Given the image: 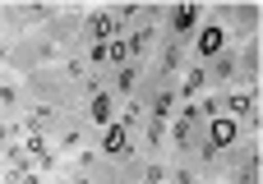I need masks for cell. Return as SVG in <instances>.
I'll return each instance as SVG.
<instances>
[{
  "label": "cell",
  "instance_id": "obj_1",
  "mask_svg": "<svg viewBox=\"0 0 263 184\" xmlns=\"http://www.w3.org/2000/svg\"><path fill=\"white\" fill-rule=\"evenodd\" d=\"M14 161H18V166H28V161H37V166H51V152H46V138H28L23 148H14Z\"/></svg>",
  "mask_w": 263,
  "mask_h": 184
},
{
  "label": "cell",
  "instance_id": "obj_3",
  "mask_svg": "<svg viewBox=\"0 0 263 184\" xmlns=\"http://www.w3.org/2000/svg\"><path fill=\"white\" fill-rule=\"evenodd\" d=\"M194 23H199V9H194V5H180V9H171V28H176V37H185Z\"/></svg>",
  "mask_w": 263,
  "mask_h": 184
},
{
  "label": "cell",
  "instance_id": "obj_5",
  "mask_svg": "<svg viewBox=\"0 0 263 184\" xmlns=\"http://www.w3.org/2000/svg\"><path fill=\"white\" fill-rule=\"evenodd\" d=\"M222 37H227L222 28H203V32H199V51H203V55H217V51H222Z\"/></svg>",
  "mask_w": 263,
  "mask_h": 184
},
{
  "label": "cell",
  "instance_id": "obj_15",
  "mask_svg": "<svg viewBox=\"0 0 263 184\" xmlns=\"http://www.w3.org/2000/svg\"><path fill=\"white\" fill-rule=\"evenodd\" d=\"M14 180H18V184H42L37 175H14Z\"/></svg>",
  "mask_w": 263,
  "mask_h": 184
},
{
  "label": "cell",
  "instance_id": "obj_6",
  "mask_svg": "<svg viewBox=\"0 0 263 184\" xmlns=\"http://www.w3.org/2000/svg\"><path fill=\"white\" fill-rule=\"evenodd\" d=\"M213 143L217 148H231L236 143V120H213Z\"/></svg>",
  "mask_w": 263,
  "mask_h": 184
},
{
  "label": "cell",
  "instance_id": "obj_4",
  "mask_svg": "<svg viewBox=\"0 0 263 184\" xmlns=\"http://www.w3.org/2000/svg\"><path fill=\"white\" fill-rule=\"evenodd\" d=\"M125 143H129V134H125V125H116V129H106V143H102V148H106L111 157H125V152H129Z\"/></svg>",
  "mask_w": 263,
  "mask_h": 184
},
{
  "label": "cell",
  "instance_id": "obj_11",
  "mask_svg": "<svg viewBox=\"0 0 263 184\" xmlns=\"http://www.w3.org/2000/svg\"><path fill=\"white\" fill-rule=\"evenodd\" d=\"M166 111H171V92H157V101H153V120L166 115Z\"/></svg>",
  "mask_w": 263,
  "mask_h": 184
},
{
  "label": "cell",
  "instance_id": "obj_2",
  "mask_svg": "<svg viewBox=\"0 0 263 184\" xmlns=\"http://www.w3.org/2000/svg\"><path fill=\"white\" fill-rule=\"evenodd\" d=\"M88 32L97 37V46H106V42L120 32V18H116V14H92V18H88Z\"/></svg>",
  "mask_w": 263,
  "mask_h": 184
},
{
  "label": "cell",
  "instance_id": "obj_12",
  "mask_svg": "<svg viewBox=\"0 0 263 184\" xmlns=\"http://www.w3.org/2000/svg\"><path fill=\"white\" fill-rule=\"evenodd\" d=\"M134 74H139V69H120V74H116V83H120V88L129 92V88H134Z\"/></svg>",
  "mask_w": 263,
  "mask_h": 184
},
{
  "label": "cell",
  "instance_id": "obj_7",
  "mask_svg": "<svg viewBox=\"0 0 263 184\" xmlns=\"http://www.w3.org/2000/svg\"><path fill=\"white\" fill-rule=\"evenodd\" d=\"M227 106H231V111H236L240 120H254V97H250V92H236V97H231Z\"/></svg>",
  "mask_w": 263,
  "mask_h": 184
},
{
  "label": "cell",
  "instance_id": "obj_10",
  "mask_svg": "<svg viewBox=\"0 0 263 184\" xmlns=\"http://www.w3.org/2000/svg\"><path fill=\"white\" fill-rule=\"evenodd\" d=\"M199 88H203V69H190L185 74V92H199Z\"/></svg>",
  "mask_w": 263,
  "mask_h": 184
},
{
  "label": "cell",
  "instance_id": "obj_8",
  "mask_svg": "<svg viewBox=\"0 0 263 184\" xmlns=\"http://www.w3.org/2000/svg\"><path fill=\"white\" fill-rule=\"evenodd\" d=\"M92 120H102V125L111 120V97H106V92H97V97H92Z\"/></svg>",
  "mask_w": 263,
  "mask_h": 184
},
{
  "label": "cell",
  "instance_id": "obj_14",
  "mask_svg": "<svg viewBox=\"0 0 263 184\" xmlns=\"http://www.w3.org/2000/svg\"><path fill=\"white\" fill-rule=\"evenodd\" d=\"M9 101H14V92H9V88H0V106H9Z\"/></svg>",
  "mask_w": 263,
  "mask_h": 184
},
{
  "label": "cell",
  "instance_id": "obj_13",
  "mask_svg": "<svg viewBox=\"0 0 263 184\" xmlns=\"http://www.w3.org/2000/svg\"><path fill=\"white\" fill-rule=\"evenodd\" d=\"M217 74H222V78H231V74H236V60H231V55H227V60H217Z\"/></svg>",
  "mask_w": 263,
  "mask_h": 184
},
{
  "label": "cell",
  "instance_id": "obj_9",
  "mask_svg": "<svg viewBox=\"0 0 263 184\" xmlns=\"http://www.w3.org/2000/svg\"><path fill=\"white\" fill-rule=\"evenodd\" d=\"M125 55H129L125 42H106V60H125Z\"/></svg>",
  "mask_w": 263,
  "mask_h": 184
}]
</instances>
